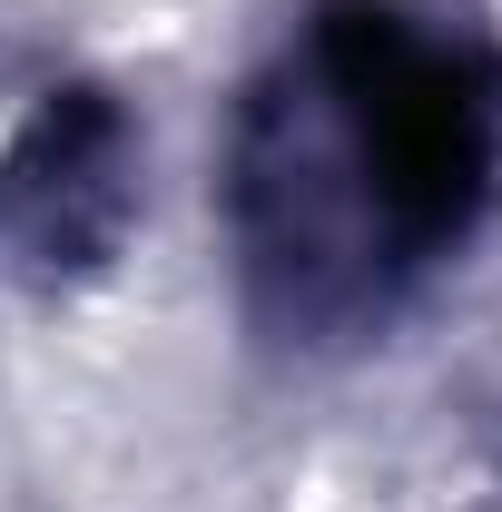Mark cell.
I'll list each match as a JSON object with an SVG mask.
<instances>
[{
	"instance_id": "obj_1",
	"label": "cell",
	"mask_w": 502,
	"mask_h": 512,
	"mask_svg": "<svg viewBox=\"0 0 502 512\" xmlns=\"http://www.w3.org/2000/svg\"><path fill=\"white\" fill-rule=\"evenodd\" d=\"M502 217V20L296 0L217 138L227 296L266 355L345 365L424 316Z\"/></svg>"
},
{
	"instance_id": "obj_2",
	"label": "cell",
	"mask_w": 502,
	"mask_h": 512,
	"mask_svg": "<svg viewBox=\"0 0 502 512\" xmlns=\"http://www.w3.org/2000/svg\"><path fill=\"white\" fill-rule=\"evenodd\" d=\"M148 207V128L109 79H50L0 128V286L60 306L119 276Z\"/></svg>"
}]
</instances>
